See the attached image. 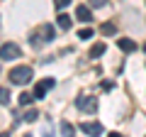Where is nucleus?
I'll list each match as a JSON object with an SVG mask.
<instances>
[{
	"instance_id": "nucleus-1",
	"label": "nucleus",
	"mask_w": 146,
	"mask_h": 137,
	"mask_svg": "<svg viewBox=\"0 0 146 137\" xmlns=\"http://www.w3.org/2000/svg\"><path fill=\"white\" fill-rule=\"evenodd\" d=\"M32 76H34V74H32L29 66H15V68H10V83H15V86L29 83Z\"/></svg>"
},
{
	"instance_id": "nucleus-2",
	"label": "nucleus",
	"mask_w": 146,
	"mask_h": 137,
	"mask_svg": "<svg viewBox=\"0 0 146 137\" xmlns=\"http://www.w3.org/2000/svg\"><path fill=\"white\" fill-rule=\"evenodd\" d=\"M22 56V49L17 47L15 42H7V44H3L0 47V59L3 61H10V59H20Z\"/></svg>"
},
{
	"instance_id": "nucleus-3",
	"label": "nucleus",
	"mask_w": 146,
	"mask_h": 137,
	"mask_svg": "<svg viewBox=\"0 0 146 137\" xmlns=\"http://www.w3.org/2000/svg\"><path fill=\"white\" fill-rule=\"evenodd\" d=\"M54 86H56V81H54V79H42L39 83L34 86V91H32V95H34V100H42L44 95H46L49 91L54 88Z\"/></svg>"
},
{
	"instance_id": "nucleus-4",
	"label": "nucleus",
	"mask_w": 146,
	"mask_h": 137,
	"mask_svg": "<svg viewBox=\"0 0 146 137\" xmlns=\"http://www.w3.org/2000/svg\"><path fill=\"white\" fill-rule=\"evenodd\" d=\"M76 105H78L83 113H95V110H98V100H95V98H85V95H80V98H76Z\"/></svg>"
},
{
	"instance_id": "nucleus-5",
	"label": "nucleus",
	"mask_w": 146,
	"mask_h": 137,
	"mask_svg": "<svg viewBox=\"0 0 146 137\" xmlns=\"http://www.w3.org/2000/svg\"><path fill=\"white\" fill-rule=\"evenodd\" d=\"M80 130H83L88 137H100V135H102V125H100V122H95V120H90V122L85 120L83 125H80Z\"/></svg>"
},
{
	"instance_id": "nucleus-6",
	"label": "nucleus",
	"mask_w": 146,
	"mask_h": 137,
	"mask_svg": "<svg viewBox=\"0 0 146 137\" xmlns=\"http://www.w3.org/2000/svg\"><path fill=\"white\" fill-rule=\"evenodd\" d=\"M76 17H78L80 22H90L93 20V10H90L88 5H78L76 7Z\"/></svg>"
},
{
	"instance_id": "nucleus-7",
	"label": "nucleus",
	"mask_w": 146,
	"mask_h": 137,
	"mask_svg": "<svg viewBox=\"0 0 146 137\" xmlns=\"http://www.w3.org/2000/svg\"><path fill=\"white\" fill-rule=\"evenodd\" d=\"M105 49H107V47H105V42H98L93 49H90L88 56H90V59H98V56H102V54H105Z\"/></svg>"
},
{
	"instance_id": "nucleus-8",
	"label": "nucleus",
	"mask_w": 146,
	"mask_h": 137,
	"mask_svg": "<svg viewBox=\"0 0 146 137\" xmlns=\"http://www.w3.org/2000/svg\"><path fill=\"white\" fill-rule=\"evenodd\" d=\"M56 20H58V22H56V25H58V27H61V30H71V17H68V15H66V12H61V15H58V17H56Z\"/></svg>"
},
{
	"instance_id": "nucleus-9",
	"label": "nucleus",
	"mask_w": 146,
	"mask_h": 137,
	"mask_svg": "<svg viewBox=\"0 0 146 137\" xmlns=\"http://www.w3.org/2000/svg\"><path fill=\"white\" fill-rule=\"evenodd\" d=\"M61 135L63 137H73L76 135V127H73L71 122H61Z\"/></svg>"
},
{
	"instance_id": "nucleus-10",
	"label": "nucleus",
	"mask_w": 146,
	"mask_h": 137,
	"mask_svg": "<svg viewBox=\"0 0 146 137\" xmlns=\"http://www.w3.org/2000/svg\"><path fill=\"white\" fill-rule=\"evenodd\" d=\"M119 49H122V52H134L136 44L131 42V39H119Z\"/></svg>"
},
{
	"instance_id": "nucleus-11",
	"label": "nucleus",
	"mask_w": 146,
	"mask_h": 137,
	"mask_svg": "<svg viewBox=\"0 0 146 137\" xmlns=\"http://www.w3.org/2000/svg\"><path fill=\"white\" fill-rule=\"evenodd\" d=\"M100 32H102L105 37H107V34H115V32H117V27H115V25H112V22H105V25H102V27H100Z\"/></svg>"
},
{
	"instance_id": "nucleus-12",
	"label": "nucleus",
	"mask_w": 146,
	"mask_h": 137,
	"mask_svg": "<svg viewBox=\"0 0 146 137\" xmlns=\"http://www.w3.org/2000/svg\"><path fill=\"white\" fill-rule=\"evenodd\" d=\"M10 88H0V103H3V105H7V103H10Z\"/></svg>"
},
{
	"instance_id": "nucleus-13",
	"label": "nucleus",
	"mask_w": 146,
	"mask_h": 137,
	"mask_svg": "<svg viewBox=\"0 0 146 137\" xmlns=\"http://www.w3.org/2000/svg\"><path fill=\"white\" fill-rule=\"evenodd\" d=\"M42 34L46 37V42H51V39H54V27L51 25H44L42 27Z\"/></svg>"
},
{
	"instance_id": "nucleus-14",
	"label": "nucleus",
	"mask_w": 146,
	"mask_h": 137,
	"mask_svg": "<svg viewBox=\"0 0 146 137\" xmlns=\"http://www.w3.org/2000/svg\"><path fill=\"white\" fill-rule=\"evenodd\" d=\"M32 100H34V95H32V93H27V91H25V93H20V105H29Z\"/></svg>"
},
{
	"instance_id": "nucleus-15",
	"label": "nucleus",
	"mask_w": 146,
	"mask_h": 137,
	"mask_svg": "<svg viewBox=\"0 0 146 137\" xmlns=\"http://www.w3.org/2000/svg\"><path fill=\"white\" fill-rule=\"evenodd\" d=\"M36 118H39V113H36V110H34V108H29V110H27V113H25V122H34V120H36Z\"/></svg>"
},
{
	"instance_id": "nucleus-16",
	"label": "nucleus",
	"mask_w": 146,
	"mask_h": 137,
	"mask_svg": "<svg viewBox=\"0 0 146 137\" xmlns=\"http://www.w3.org/2000/svg\"><path fill=\"white\" fill-rule=\"evenodd\" d=\"M93 34H95V32L90 30V27H85V30H80V32H78V37H80V39H90Z\"/></svg>"
},
{
	"instance_id": "nucleus-17",
	"label": "nucleus",
	"mask_w": 146,
	"mask_h": 137,
	"mask_svg": "<svg viewBox=\"0 0 146 137\" xmlns=\"http://www.w3.org/2000/svg\"><path fill=\"white\" fill-rule=\"evenodd\" d=\"M68 3H71V0H54V5H56L58 10H63V7H66Z\"/></svg>"
},
{
	"instance_id": "nucleus-18",
	"label": "nucleus",
	"mask_w": 146,
	"mask_h": 137,
	"mask_svg": "<svg viewBox=\"0 0 146 137\" xmlns=\"http://www.w3.org/2000/svg\"><path fill=\"white\" fill-rule=\"evenodd\" d=\"M107 0H90V7H102Z\"/></svg>"
},
{
	"instance_id": "nucleus-19",
	"label": "nucleus",
	"mask_w": 146,
	"mask_h": 137,
	"mask_svg": "<svg viewBox=\"0 0 146 137\" xmlns=\"http://www.w3.org/2000/svg\"><path fill=\"white\" fill-rule=\"evenodd\" d=\"M107 137H122V135H119V132H110Z\"/></svg>"
},
{
	"instance_id": "nucleus-20",
	"label": "nucleus",
	"mask_w": 146,
	"mask_h": 137,
	"mask_svg": "<svg viewBox=\"0 0 146 137\" xmlns=\"http://www.w3.org/2000/svg\"><path fill=\"white\" fill-rule=\"evenodd\" d=\"M0 137H10V135H5V132H3V135H0Z\"/></svg>"
},
{
	"instance_id": "nucleus-21",
	"label": "nucleus",
	"mask_w": 146,
	"mask_h": 137,
	"mask_svg": "<svg viewBox=\"0 0 146 137\" xmlns=\"http://www.w3.org/2000/svg\"><path fill=\"white\" fill-rule=\"evenodd\" d=\"M144 52H146V44H144Z\"/></svg>"
},
{
	"instance_id": "nucleus-22",
	"label": "nucleus",
	"mask_w": 146,
	"mask_h": 137,
	"mask_svg": "<svg viewBox=\"0 0 146 137\" xmlns=\"http://www.w3.org/2000/svg\"><path fill=\"white\" fill-rule=\"evenodd\" d=\"M27 137H29V135H27Z\"/></svg>"
}]
</instances>
